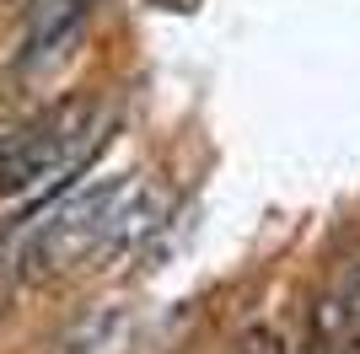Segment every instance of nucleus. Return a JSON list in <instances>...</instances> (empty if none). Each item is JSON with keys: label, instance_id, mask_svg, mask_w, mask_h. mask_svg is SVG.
<instances>
[{"label": "nucleus", "instance_id": "f257e3e1", "mask_svg": "<svg viewBox=\"0 0 360 354\" xmlns=\"http://www.w3.org/2000/svg\"><path fill=\"white\" fill-rule=\"evenodd\" d=\"M108 134V113L97 97H60L54 107L32 113L11 134H0V204L32 199L44 204L49 193L70 183L97 156Z\"/></svg>", "mask_w": 360, "mask_h": 354}, {"label": "nucleus", "instance_id": "f03ea898", "mask_svg": "<svg viewBox=\"0 0 360 354\" xmlns=\"http://www.w3.org/2000/svg\"><path fill=\"white\" fill-rule=\"evenodd\" d=\"M129 188H135V177H103V183L70 193L65 204H54L27 231V242L16 247V274L27 284H49L60 274H70L75 263H91V252L108 236Z\"/></svg>", "mask_w": 360, "mask_h": 354}, {"label": "nucleus", "instance_id": "7ed1b4c3", "mask_svg": "<svg viewBox=\"0 0 360 354\" xmlns=\"http://www.w3.org/2000/svg\"><path fill=\"white\" fill-rule=\"evenodd\" d=\"M129 339H135V311L124 301H108V306H91L75 322H65L49 354H124Z\"/></svg>", "mask_w": 360, "mask_h": 354}, {"label": "nucleus", "instance_id": "20e7f679", "mask_svg": "<svg viewBox=\"0 0 360 354\" xmlns=\"http://www.w3.org/2000/svg\"><path fill=\"white\" fill-rule=\"evenodd\" d=\"M162 215H167V199L156 188H129L124 193V204H119V215H113V225H108V236L97 242V252H91V263H103V268H113L119 258H129V252H140L156 236V225H162Z\"/></svg>", "mask_w": 360, "mask_h": 354}, {"label": "nucleus", "instance_id": "39448f33", "mask_svg": "<svg viewBox=\"0 0 360 354\" xmlns=\"http://www.w3.org/2000/svg\"><path fill=\"white\" fill-rule=\"evenodd\" d=\"M231 354H290V349H285V333H280L274 322H253L237 339V349H231Z\"/></svg>", "mask_w": 360, "mask_h": 354}, {"label": "nucleus", "instance_id": "423d86ee", "mask_svg": "<svg viewBox=\"0 0 360 354\" xmlns=\"http://www.w3.org/2000/svg\"><path fill=\"white\" fill-rule=\"evenodd\" d=\"M339 295H345L349 306H355V317H360V252L345 263V284H339Z\"/></svg>", "mask_w": 360, "mask_h": 354}, {"label": "nucleus", "instance_id": "0eeeda50", "mask_svg": "<svg viewBox=\"0 0 360 354\" xmlns=\"http://www.w3.org/2000/svg\"><path fill=\"white\" fill-rule=\"evenodd\" d=\"M11 258V231H6V221H0V263Z\"/></svg>", "mask_w": 360, "mask_h": 354}]
</instances>
